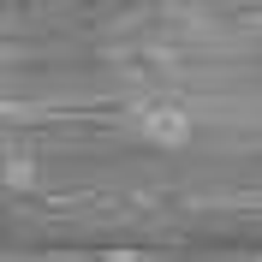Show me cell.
I'll use <instances>...</instances> for the list:
<instances>
[{
    "label": "cell",
    "mask_w": 262,
    "mask_h": 262,
    "mask_svg": "<svg viewBox=\"0 0 262 262\" xmlns=\"http://www.w3.org/2000/svg\"><path fill=\"white\" fill-rule=\"evenodd\" d=\"M191 107H185L179 96H143L137 107H131V131L143 137V143H161V149H179L191 143Z\"/></svg>",
    "instance_id": "obj_1"
},
{
    "label": "cell",
    "mask_w": 262,
    "mask_h": 262,
    "mask_svg": "<svg viewBox=\"0 0 262 262\" xmlns=\"http://www.w3.org/2000/svg\"><path fill=\"white\" fill-rule=\"evenodd\" d=\"M96 262H143V256H131V250H114V256H96Z\"/></svg>",
    "instance_id": "obj_2"
}]
</instances>
